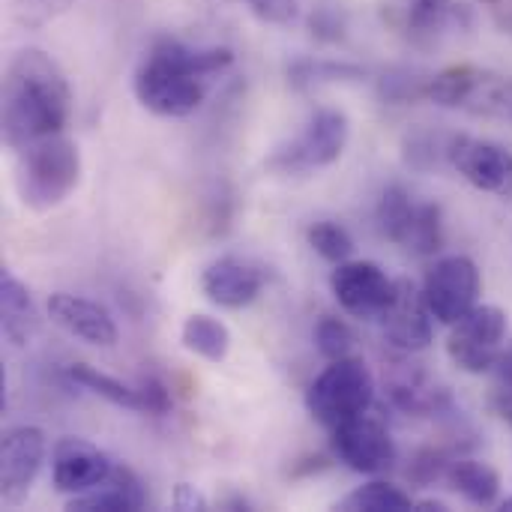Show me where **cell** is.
Returning <instances> with one entry per match:
<instances>
[{"mask_svg":"<svg viewBox=\"0 0 512 512\" xmlns=\"http://www.w3.org/2000/svg\"><path fill=\"white\" fill-rule=\"evenodd\" d=\"M372 402L375 378L360 357L330 360V366L306 390L309 414L327 429H336L360 414H369Z\"/></svg>","mask_w":512,"mask_h":512,"instance_id":"cell-4","label":"cell"},{"mask_svg":"<svg viewBox=\"0 0 512 512\" xmlns=\"http://www.w3.org/2000/svg\"><path fill=\"white\" fill-rule=\"evenodd\" d=\"M171 504H174V510H183V512L207 510V498H204L195 486H189V483H180V486L174 489Z\"/></svg>","mask_w":512,"mask_h":512,"instance_id":"cell-33","label":"cell"},{"mask_svg":"<svg viewBox=\"0 0 512 512\" xmlns=\"http://www.w3.org/2000/svg\"><path fill=\"white\" fill-rule=\"evenodd\" d=\"M363 72L357 66H345V63H297L291 69V81L294 84H315V81H342V78H360Z\"/></svg>","mask_w":512,"mask_h":512,"instance_id":"cell-30","label":"cell"},{"mask_svg":"<svg viewBox=\"0 0 512 512\" xmlns=\"http://www.w3.org/2000/svg\"><path fill=\"white\" fill-rule=\"evenodd\" d=\"M333 432V456L354 474H384L396 465V444L387 426L369 414H360Z\"/></svg>","mask_w":512,"mask_h":512,"instance_id":"cell-10","label":"cell"},{"mask_svg":"<svg viewBox=\"0 0 512 512\" xmlns=\"http://www.w3.org/2000/svg\"><path fill=\"white\" fill-rule=\"evenodd\" d=\"M231 63V48H201L180 39H159L135 72V96L159 117H189L195 108H201L207 84Z\"/></svg>","mask_w":512,"mask_h":512,"instance_id":"cell-2","label":"cell"},{"mask_svg":"<svg viewBox=\"0 0 512 512\" xmlns=\"http://www.w3.org/2000/svg\"><path fill=\"white\" fill-rule=\"evenodd\" d=\"M45 462V435L36 426H12L0 444V498L15 507L27 498Z\"/></svg>","mask_w":512,"mask_h":512,"instance_id":"cell-12","label":"cell"},{"mask_svg":"<svg viewBox=\"0 0 512 512\" xmlns=\"http://www.w3.org/2000/svg\"><path fill=\"white\" fill-rule=\"evenodd\" d=\"M381 324H384V339L393 348L408 351V354L426 351L432 345V336H435L426 297L408 279L396 282V297H393L390 309L381 315Z\"/></svg>","mask_w":512,"mask_h":512,"instance_id":"cell-14","label":"cell"},{"mask_svg":"<svg viewBox=\"0 0 512 512\" xmlns=\"http://www.w3.org/2000/svg\"><path fill=\"white\" fill-rule=\"evenodd\" d=\"M507 312L501 306H474L462 321L453 324L447 339L450 360L468 375H486L495 369L507 345Z\"/></svg>","mask_w":512,"mask_h":512,"instance_id":"cell-7","label":"cell"},{"mask_svg":"<svg viewBox=\"0 0 512 512\" xmlns=\"http://www.w3.org/2000/svg\"><path fill=\"white\" fill-rule=\"evenodd\" d=\"M48 315L57 327H63L69 336L96 345V348H111L117 342V324L111 312L93 300L75 297V294H51L48 297Z\"/></svg>","mask_w":512,"mask_h":512,"instance_id":"cell-16","label":"cell"},{"mask_svg":"<svg viewBox=\"0 0 512 512\" xmlns=\"http://www.w3.org/2000/svg\"><path fill=\"white\" fill-rule=\"evenodd\" d=\"M492 405H495V411L501 414V420H507L512 429V387H495Z\"/></svg>","mask_w":512,"mask_h":512,"instance_id":"cell-35","label":"cell"},{"mask_svg":"<svg viewBox=\"0 0 512 512\" xmlns=\"http://www.w3.org/2000/svg\"><path fill=\"white\" fill-rule=\"evenodd\" d=\"M264 288V270L246 258L225 255L201 273V291L222 309H243L258 300Z\"/></svg>","mask_w":512,"mask_h":512,"instance_id":"cell-15","label":"cell"},{"mask_svg":"<svg viewBox=\"0 0 512 512\" xmlns=\"http://www.w3.org/2000/svg\"><path fill=\"white\" fill-rule=\"evenodd\" d=\"M147 507V489L126 465H114L111 474L90 492L72 495L69 510L78 512H135Z\"/></svg>","mask_w":512,"mask_h":512,"instance_id":"cell-17","label":"cell"},{"mask_svg":"<svg viewBox=\"0 0 512 512\" xmlns=\"http://www.w3.org/2000/svg\"><path fill=\"white\" fill-rule=\"evenodd\" d=\"M426 306L438 324L453 327L462 321L480 300V270L468 255H447L441 258L423 285Z\"/></svg>","mask_w":512,"mask_h":512,"instance_id":"cell-8","label":"cell"},{"mask_svg":"<svg viewBox=\"0 0 512 512\" xmlns=\"http://www.w3.org/2000/svg\"><path fill=\"white\" fill-rule=\"evenodd\" d=\"M453 465V456L444 450H420L408 468V480L417 486H432L435 480H447V471Z\"/></svg>","mask_w":512,"mask_h":512,"instance_id":"cell-29","label":"cell"},{"mask_svg":"<svg viewBox=\"0 0 512 512\" xmlns=\"http://www.w3.org/2000/svg\"><path fill=\"white\" fill-rule=\"evenodd\" d=\"M402 249L426 258L435 255L444 246V222H441V207L438 204H417V213L411 219V228L405 240L399 243Z\"/></svg>","mask_w":512,"mask_h":512,"instance_id":"cell-26","label":"cell"},{"mask_svg":"<svg viewBox=\"0 0 512 512\" xmlns=\"http://www.w3.org/2000/svg\"><path fill=\"white\" fill-rule=\"evenodd\" d=\"M447 483L456 495H462L474 507H492L501 495L498 471L477 459H453L447 471Z\"/></svg>","mask_w":512,"mask_h":512,"instance_id":"cell-20","label":"cell"},{"mask_svg":"<svg viewBox=\"0 0 512 512\" xmlns=\"http://www.w3.org/2000/svg\"><path fill=\"white\" fill-rule=\"evenodd\" d=\"M387 396L390 402L405 411V414H417V417H432V414H444L450 408V393L441 390L423 369L402 366L390 375L387 381Z\"/></svg>","mask_w":512,"mask_h":512,"instance_id":"cell-18","label":"cell"},{"mask_svg":"<svg viewBox=\"0 0 512 512\" xmlns=\"http://www.w3.org/2000/svg\"><path fill=\"white\" fill-rule=\"evenodd\" d=\"M309 243H312V249H315L324 261H330V264H342V261H348L351 252H354V237L348 234L345 225H339V222H333V219L315 222V225L309 228Z\"/></svg>","mask_w":512,"mask_h":512,"instance_id":"cell-27","label":"cell"},{"mask_svg":"<svg viewBox=\"0 0 512 512\" xmlns=\"http://www.w3.org/2000/svg\"><path fill=\"white\" fill-rule=\"evenodd\" d=\"M351 138V123L342 111L336 108H321L306 129L285 147H279L270 156V168L282 171V174H306V171H318L333 165Z\"/></svg>","mask_w":512,"mask_h":512,"instance_id":"cell-6","label":"cell"},{"mask_svg":"<svg viewBox=\"0 0 512 512\" xmlns=\"http://www.w3.org/2000/svg\"><path fill=\"white\" fill-rule=\"evenodd\" d=\"M474 15L465 3L456 0H414L408 9V27L417 36H438L450 30H468Z\"/></svg>","mask_w":512,"mask_h":512,"instance_id":"cell-21","label":"cell"},{"mask_svg":"<svg viewBox=\"0 0 512 512\" xmlns=\"http://www.w3.org/2000/svg\"><path fill=\"white\" fill-rule=\"evenodd\" d=\"M417 213V201L408 195L405 186L393 183L384 189L381 201H378V228L387 240L393 243H402L408 228H411V219Z\"/></svg>","mask_w":512,"mask_h":512,"instance_id":"cell-25","label":"cell"},{"mask_svg":"<svg viewBox=\"0 0 512 512\" xmlns=\"http://www.w3.org/2000/svg\"><path fill=\"white\" fill-rule=\"evenodd\" d=\"M339 510L345 512H411L414 501L405 489L384 483V480H372L360 489H354L348 498H342Z\"/></svg>","mask_w":512,"mask_h":512,"instance_id":"cell-24","label":"cell"},{"mask_svg":"<svg viewBox=\"0 0 512 512\" xmlns=\"http://www.w3.org/2000/svg\"><path fill=\"white\" fill-rule=\"evenodd\" d=\"M336 303L360 321H381L396 297V279L375 261H342L330 276Z\"/></svg>","mask_w":512,"mask_h":512,"instance_id":"cell-9","label":"cell"},{"mask_svg":"<svg viewBox=\"0 0 512 512\" xmlns=\"http://www.w3.org/2000/svg\"><path fill=\"white\" fill-rule=\"evenodd\" d=\"M180 342L186 351L210 360V363H222L231 351V333L228 327L219 321V318H210V315H189L183 321V330H180Z\"/></svg>","mask_w":512,"mask_h":512,"instance_id":"cell-22","label":"cell"},{"mask_svg":"<svg viewBox=\"0 0 512 512\" xmlns=\"http://www.w3.org/2000/svg\"><path fill=\"white\" fill-rule=\"evenodd\" d=\"M357 345V336L354 330L348 327V321L336 318V315H324L315 327V348L321 357L327 360H342V357H351Z\"/></svg>","mask_w":512,"mask_h":512,"instance_id":"cell-28","label":"cell"},{"mask_svg":"<svg viewBox=\"0 0 512 512\" xmlns=\"http://www.w3.org/2000/svg\"><path fill=\"white\" fill-rule=\"evenodd\" d=\"M114 462L84 438H60L51 450V486L60 495H84L96 489Z\"/></svg>","mask_w":512,"mask_h":512,"instance_id":"cell-13","label":"cell"},{"mask_svg":"<svg viewBox=\"0 0 512 512\" xmlns=\"http://www.w3.org/2000/svg\"><path fill=\"white\" fill-rule=\"evenodd\" d=\"M72 90L63 69L39 48L12 57L3 81V141L9 150L60 135L69 123Z\"/></svg>","mask_w":512,"mask_h":512,"instance_id":"cell-1","label":"cell"},{"mask_svg":"<svg viewBox=\"0 0 512 512\" xmlns=\"http://www.w3.org/2000/svg\"><path fill=\"white\" fill-rule=\"evenodd\" d=\"M0 327L12 348H24L39 333V312L30 291L12 276L3 273L0 279Z\"/></svg>","mask_w":512,"mask_h":512,"instance_id":"cell-19","label":"cell"},{"mask_svg":"<svg viewBox=\"0 0 512 512\" xmlns=\"http://www.w3.org/2000/svg\"><path fill=\"white\" fill-rule=\"evenodd\" d=\"M417 512H447V504L444 501H423V504H414Z\"/></svg>","mask_w":512,"mask_h":512,"instance_id":"cell-36","label":"cell"},{"mask_svg":"<svg viewBox=\"0 0 512 512\" xmlns=\"http://www.w3.org/2000/svg\"><path fill=\"white\" fill-rule=\"evenodd\" d=\"M246 3L258 18L273 24H285L297 15V0H246Z\"/></svg>","mask_w":512,"mask_h":512,"instance_id":"cell-32","label":"cell"},{"mask_svg":"<svg viewBox=\"0 0 512 512\" xmlns=\"http://www.w3.org/2000/svg\"><path fill=\"white\" fill-rule=\"evenodd\" d=\"M426 96L441 108L512 123V78L471 63L447 66L426 84Z\"/></svg>","mask_w":512,"mask_h":512,"instance_id":"cell-5","label":"cell"},{"mask_svg":"<svg viewBox=\"0 0 512 512\" xmlns=\"http://www.w3.org/2000/svg\"><path fill=\"white\" fill-rule=\"evenodd\" d=\"M81 180V153L63 135L42 138L21 150L18 192L30 210H51L69 198Z\"/></svg>","mask_w":512,"mask_h":512,"instance_id":"cell-3","label":"cell"},{"mask_svg":"<svg viewBox=\"0 0 512 512\" xmlns=\"http://www.w3.org/2000/svg\"><path fill=\"white\" fill-rule=\"evenodd\" d=\"M450 165L480 192L512 198V150L507 144L459 135L447 147Z\"/></svg>","mask_w":512,"mask_h":512,"instance_id":"cell-11","label":"cell"},{"mask_svg":"<svg viewBox=\"0 0 512 512\" xmlns=\"http://www.w3.org/2000/svg\"><path fill=\"white\" fill-rule=\"evenodd\" d=\"M135 387L141 393V411H147V414H165L171 408V390L165 387L162 378L144 375Z\"/></svg>","mask_w":512,"mask_h":512,"instance_id":"cell-31","label":"cell"},{"mask_svg":"<svg viewBox=\"0 0 512 512\" xmlns=\"http://www.w3.org/2000/svg\"><path fill=\"white\" fill-rule=\"evenodd\" d=\"M492 372H495V387H512V342L504 345Z\"/></svg>","mask_w":512,"mask_h":512,"instance_id":"cell-34","label":"cell"},{"mask_svg":"<svg viewBox=\"0 0 512 512\" xmlns=\"http://www.w3.org/2000/svg\"><path fill=\"white\" fill-rule=\"evenodd\" d=\"M69 378H72L81 390H87V393L105 399V402L114 405V408L141 411V393H138V387H129V384H123V381H117V378H111V375L93 369V366H87V363H75V366L69 369Z\"/></svg>","mask_w":512,"mask_h":512,"instance_id":"cell-23","label":"cell"},{"mask_svg":"<svg viewBox=\"0 0 512 512\" xmlns=\"http://www.w3.org/2000/svg\"><path fill=\"white\" fill-rule=\"evenodd\" d=\"M504 510L512 512V498H507V501H504Z\"/></svg>","mask_w":512,"mask_h":512,"instance_id":"cell-37","label":"cell"}]
</instances>
